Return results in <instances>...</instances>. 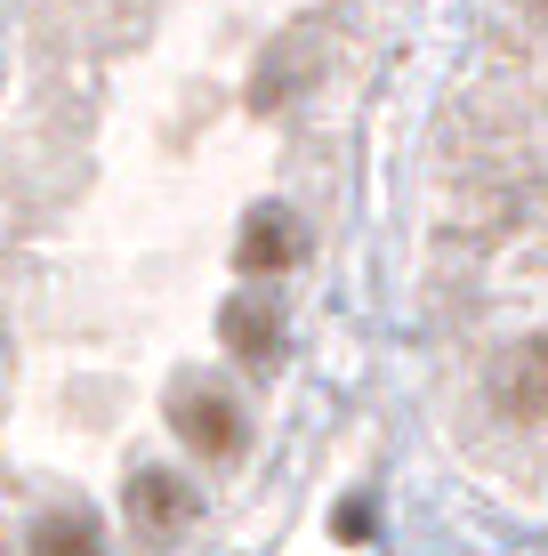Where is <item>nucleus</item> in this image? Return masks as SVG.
<instances>
[{
    "label": "nucleus",
    "mask_w": 548,
    "mask_h": 556,
    "mask_svg": "<svg viewBox=\"0 0 548 556\" xmlns=\"http://www.w3.org/2000/svg\"><path fill=\"white\" fill-rule=\"evenodd\" d=\"M298 258H307V226H298L282 202H258L251 218H242V235H234V266L251 282H275V275H291Z\"/></svg>",
    "instance_id": "obj_1"
},
{
    "label": "nucleus",
    "mask_w": 548,
    "mask_h": 556,
    "mask_svg": "<svg viewBox=\"0 0 548 556\" xmlns=\"http://www.w3.org/2000/svg\"><path fill=\"white\" fill-rule=\"evenodd\" d=\"M169 428H178V444H186V452H202V459H234V452H242V412L226 404L218 388H186V395H169Z\"/></svg>",
    "instance_id": "obj_2"
},
{
    "label": "nucleus",
    "mask_w": 548,
    "mask_h": 556,
    "mask_svg": "<svg viewBox=\"0 0 548 556\" xmlns=\"http://www.w3.org/2000/svg\"><path fill=\"white\" fill-rule=\"evenodd\" d=\"M122 516L145 532V541H178V532L194 525V492H186L169 468H138L122 484Z\"/></svg>",
    "instance_id": "obj_3"
},
{
    "label": "nucleus",
    "mask_w": 548,
    "mask_h": 556,
    "mask_svg": "<svg viewBox=\"0 0 548 556\" xmlns=\"http://www.w3.org/2000/svg\"><path fill=\"white\" fill-rule=\"evenodd\" d=\"M493 404L508 419H524V428H548V339H524L493 371Z\"/></svg>",
    "instance_id": "obj_4"
},
{
    "label": "nucleus",
    "mask_w": 548,
    "mask_h": 556,
    "mask_svg": "<svg viewBox=\"0 0 548 556\" xmlns=\"http://www.w3.org/2000/svg\"><path fill=\"white\" fill-rule=\"evenodd\" d=\"M307 81H315V33L298 25V33H282V41L267 49V65H258V81H251V105L258 113H282Z\"/></svg>",
    "instance_id": "obj_5"
},
{
    "label": "nucleus",
    "mask_w": 548,
    "mask_h": 556,
    "mask_svg": "<svg viewBox=\"0 0 548 556\" xmlns=\"http://www.w3.org/2000/svg\"><path fill=\"white\" fill-rule=\"evenodd\" d=\"M218 331H226V348H234L242 363H275L282 355V306L267 291H242V299H226Z\"/></svg>",
    "instance_id": "obj_6"
},
{
    "label": "nucleus",
    "mask_w": 548,
    "mask_h": 556,
    "mask_svg": "<svg viewBox=\"0 0 548 556\" xmlns=\"http://www.w3.org/2000/svg\"><path fill=\"white\" fill-rule=\"evenodd\" d=\"M33 556H105V541H98V525H89L81 508H56V516L33 525Z\"/></svg>",
    "instance_id": "obj_7"
},
{
    "label": "nucleus",
    "mask_w": 548,
    "mask_h": 556,
    "mask_svg": "<svg viewBox=\"0 0 548 556\" xmlns=\"http://www.w3.org/2000/svg\"><path fill=\"white\" fill-rule=\"evenodd\" d=\"M371 532H380V508H371V492H347V501L331 508V541H347V548H364Z\"/></svg>",
    "instance_id": "obj_8"
},
{
    "label": "nucleus",
    "mask_w": 548,
    "mask_h": 556,
    "mask_svg": "<svg viewBox=\"0 0 548 556\" xmlns=\"http://www.w3.org/2000/svg\"><path fill=\"white\" fill-rule=\"evenodd\" d=\"M524 9H533V25H548V0H524Z\"/></svg>",
    "instance_id": "obj_9"
}]
</instances>
